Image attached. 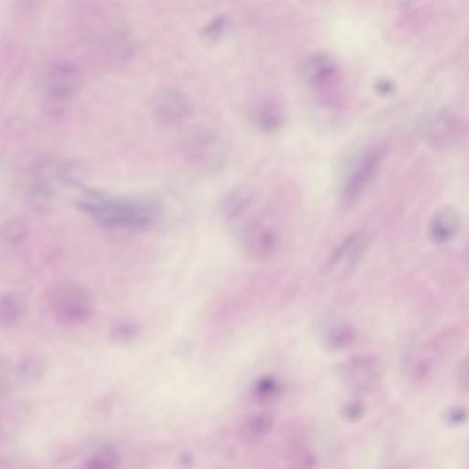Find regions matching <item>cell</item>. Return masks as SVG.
Masks as SVG:
<instances>
[{"mask_svg":"<svg viewBox=\"0 0 469 469\" xmlns=\"http://www.w3.org/2000/svg\"><path fill=\"white\" fill-rule=\"evenodd\" d=\"M73 18L78 35L102 65L119 69L133 59L135 38L117 0H73Z\"/></svg>","mask_w":469,"mask_h":469,"instance_id":"cell-1","label":"cell"},{"mask_svg":"<svg viewBox=\"0 0 469 469\" xmlns=\"http://www.w3.org/2000/svg\"><path fill=\"white\" fill-rule=\"evenodd\" d=\"M78 210L108 230H142L158 220L161 203L152 196H113L83 189L75 201Z\"/></svg>","mask_w":469,"mask_h":469,"instance_id":"cell-2","label":"cell"},{"mask_svg":"<svg viewBox=\"0 0 469 469\" xmlns=\"http://www.w3.org/2000/svg\"><path fill=\"white\" fill-rule=\"evenodd\" d=\"M45 300L50 314L67 327L81 326L93 315V296L81 283L66 281L51 285Z\"/></svg>","mask_w":469,"mask_h":469,"instance_id":"cell-3","label":"cell"},{"mask_svg":"<svg viewBox=\"0 0 469 469\" xmlns=\"http://www.w3.org/2000/svg\"><path fill=\"white\" fill-rule=\"evenodd\" d=\"M386 149L376 145L363 150L350 165L338 195V210L350 212L376 178L385 158Z\"/></svg>","mask_w":469,"mask_h":469,"instance_id":"cell-4","label":"cell"},{"mask_svg":"<svg viewBox=\"0 0 469 469\" xmlns=\"http://www.w3.org/2000/svg\"><path fill=\"white\" fill-rule=\"evenodd\" d=\"M182 152L187 164L195 172L214 174L225 166L228 148L218 135L204 132L190 137L185 143Z\"/></svg>","mask_w":469,"mask_h":469,"instance_id":"cell-5","label":"cell"},{"mask_svg":"<svg viewBox=\"0 0 469 469\" xmlns=\"http://www.w3.org/2000/svg\"><path fill=\"white\" fill-rule=\"evenodd\" d=\"M85 73L77 64L67 60L50 63L43 75L46 96L55 103H64L81 92Z\"/></svg>","mask_w":469,"mask_h":469,"instance_id":"cell-6","label":"cell"},{"mask_svg":"<svg viewBox=\"0 0 469 469\" xmlns=\"http://www.w3.org/2000/svg\"><path fill=\"white\" fill-rule=\"evenodd\" d=\"M151 113L156 121L175 127L188 121L193 114V104L184 92L165 88L156 92L150 101Z\"/></svg>","mask_w":469,"mask_h":469,"instance_id":"cell-7","label":"cell"},{"mask_svg":"<svg viewBox=\"0 0 469 469\" xmlns=\"http://www.w3.org/2000/svg\"><path fill=\"white\" fill-rule=\"evenodd\" d=\"M241 242L249 257L263 262L275 254L280 239L275 227L262 218L251 219L242 227Z\"/></svg>","mask_w":469,"mask_h":469,"instance_id":"cell-8","label":"cell"},{"mask_svg":"<svg viewBox=\"0 0 469 469\" xmlns=\"http://www.w3.org/2000/svg\"><path fill=\"white\" fill-rule=\"evenodd\" d=\"M370 246V238L363 232L350 234L331 254L327 264V273L334 278H345L360 264Z\"/></svg>","mask_w":469,"mask_h":469,"instance_id":"cell-9","label":"cell"},{"mask_svg":"<svg viewBox=\"0 0 469 469\" xmlns=\"http://www.w3.org/2000/svg\"><path fill=\"white\" fill-rule=\"evenodd\" d=\"M303 80L318 89L333 88L340 81V68L327 54H312L304 59L299 69Z\"/></svg>","mask_w":469,"mask_h":469,"instance_id":"cell-10","label":"cell"},{"mask_svg":"<svg viewBox=\"0 0 469 469\" xmlns=\"http://www.w3.org/2000/svg\"><path fill=\"white\" fill-rule=\"evenodd\" d=\"M461 228V217L451 206L440 208L431 218L428 225V237L436 245L452 242Z\"/></svg>","mask_w":469,"mask_h":469,"instance_id":"cell-11","label":"cell"},{"mask_svg":"<svg viewBox=\"0 0 469 469\" xmlns=\"http://www.w3.org/2000/svg\"><path fill=\"white\" fill-rule=\"evenodd\" d=\"M250 119L258 132L274 135L283 126L284 114L277 101L264 98L253 104L250 111Z\"/></svg>","mask_w":469,"mask_h":469,"instance_id":"cell-12","label":"cell"},{"mask_svg":"<svg viewBox=\"0 0 469 469\" xmlns=\"http://www.w3.org/2000/svg\"><path fill=\"white\" fill-rule=\"evenodd\" d=\"M253 201L254 195L249 188H234L222 198L220 204L222 215L227 220H238L249 211Z\"/></svg>","mask_w":469,"mask_h":469,"instance_id":"cell-13","label":"cell"},{"mask_svg":"<svg viewBox=\"0 0 469 469\" xmlns=\"http://www.w3.org/2000/svg\"><path fill=\"white\" fill-rule=\"evenodd\" d=\"M25 312V304L18 296L12 293L3 295L0 300V323L4 328L18 324Z\"/></svg>","mask_w":469,"mask_h":469,"instance_id":"cell-14","label":"cell"},{"mask_svg":"<svg viewBox=\"0 0 469 469\" xmlns=\"http://www.w3.org/2000/svg\"><path fill=\"white\" fill-rule=\"evenodd\" d=\"M45 373V364L37 357H29L23 359L18 367L19 379L27 383H35L41 381Z\"/></svg>","mask_w":469,"mask_h":469,"instance_id":"cell-15","label":"cell"},{"mask_svg":"<svg viewBox=\"0 0 469 469\" xmlns=\"http://www.w3.org/2000/svg\"><path fill=\"white\" fill-rule=\"evenodd\" d=\"M230 22L229 18L226 15L215 18L205 26L202 33L203 38L208 43L219 42L229 31Z\"/></svg>","mask_w":469,"mask_h":469,"instance_id":"cell-16","label":"cell"},{"mask_svg":"<svg viewBox=\"0 0 469 469\" xmlns=\"http://www.w3.org/2000/svg\"><path fill=\"white\" fill-rule=\"evenodd\" d=\"M141 327L133 320H119L111 328V336L119 343L132 342L139 336Z\"/></svg>","mask_w":469,"mask_h":469,"instance_id":"cell-17","label":"cell"},{"mask_svg":"<svg viewBox=\"0 0 469 469\" xmlns=\"http://www.w3.org/2000/svg\"><path fill=\"white\" fill-rule=\"evenodd\" d=\"M28 227L19 220L9 221L3 229V240L11 244L22 242L27 237Z\"/></svg>","mask_w":469,"mask_h":469,"instance_id":"cell-18","label":"cell"},{"mask_svg":"<svg viewBox=\"0 0 469 469\" xmlns=\"http://www.w3.org/2000/svg\"><path fill=\"white\" fill-rule=\"evenodd\" d=\"M119 457L115 450L111 449L102 450L87 461L88 468H111L116 466Z\"/></svg>","mask_w":469,"mask_h":469,"instance_id":"cell-19","label":"cell"},{"mask_svg":"<svg viewBox=\"0 0 469 469\" xmlns=\"http://www.w3.org/2000/svg\"><path fill=\"white\" fill-rule=\"evenodd\" d=\"M279 383L271 378L259 380L255 386V396L260 401H270L280 395Z\"/></svg>","mask_w":469,"mask_h":469,"instance_id":"cell-20","label":"cell"},{"mask_svg":"<svg viewBox=\"0 0 469 469\" xmlns=\"http://www.w3.org/2000/svg\"><path fill=\"white\" fill-rule=\"evenodd\" d=\"M273 422L269 416L258 415L249 422L246 433L250 437L263 436L270 431Z\"/></svg>","mask_w":469,"mask_h":469,"instance_id":"cell-21","label":"cell"},{"mask_svg":"<svg viewBox=\"0 0 469 469\" xmlns=\"http://www.w3.org/2000/svg\"><path fill=\"white\" fill-rule=\"evenodd\" d=\"M457 381L464 392L469 394V352L463 358L458 365Z\"/></svg>","mask_w":469,"mask_h":469,"instance_id":"cell-22","label":"cell"},{"mask_svg":"<svg viewBox=\"0 0 469 469\" xmlns=\"http://www.w3.org/2000/svg\"><path fill=\"white\" fill-rule=\"evenodd\" d=\"M468 419V413L465 410L459 407H454L447 413L446 419L451 426H460L465 424Z\"/></svg>","mask_w":469,"mask_h":469,"instance_id":"cell-23","label":"cell"},{"mask_svg":"<svg viewBox=\"0 0 469 469\" xmlns=\"http://www.w3.org/2000/svg\"><path fill=\"white\" fill-rule=\"evenodd\" d=\"M374 89L380 96H388L395 94L396 87V84L392 81L388 80V78H380L374 85Z\"/></svg>","mask_w":469,"mask_h":469,"instance_id":"cell-24","label":"cell"},{"mask_svg":"<svg viewBox=\"0 0 469 469\" xmlns=\"http://www.w3.org/2000/svg\"><path fill=\"white\" fill-rule=\"evenodd\" d=\"M42 0H15V8L21 14L33 12L40 6Z\"/></svg>","mask_w":469,"mask_h":469,"instance_id":"cell-25","label":"cell"},{"mask_svg":"<svg viewBox=\"0 0 469 469\" xmlns=\"http://www.w3.org/2000/svg\"><path fill=\"white\" fill-rule=\"evenodd\" d=\"M467 256H468V258H469V243H468V245H467Z\"/></svg>","mask_w":469,"mask_h":469,"instance_id":"cell-26","label":"cell"}]
</instances>
